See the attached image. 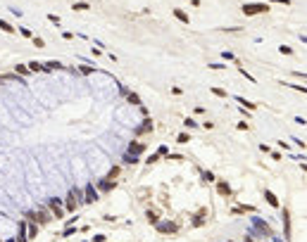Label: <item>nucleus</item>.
Instances as JSON below:
<instances>
[{
  "label": "nucleus",
  "instance_id": "nucleus-1",
  "mask_svg": "<svg viewBox=\"0 0 307 242\" xmlns=\"http://www.w3.org/2000/svg\"><path fill=\"white\" fill-rule=\"evenodd\" d=\"M81 202H83V199H81V192H79V190H72V192H69V197H67V211H76Z\"/></svg>",
  "mask_w": 307,
  "mask_h": 242
},
{
  "label": "nucleus",
  "instance_id": "nucleus-2",
  "mask_svg": "<svg viewBox=\"0 0 307 242\" xmlns=\"http://www.w3.org/2000/svg\"><path fill=\"white\" fill-rule=\"evenodd\" d=\"M243 12L248 17H253V14H262V12H269L267 7V2H257V5H243Z\"/></svg>",
  "mask_w": 307,
  "mask_h": 242
},
{
  "label": "nucleus",
  "instance_id": "nucleus-3",
  "mask_svg": "<svg viewBox=\"0 0 307 242\" xmlns=\"http://www.w3.org/2000/svg\"><path fill=\"white\" fill-rule=\"evenodd\" d=\"M29 218H31L34 223H38V225H45L48 221H50V214H48L45 209H36L34 214H29Z\"/></svg>",
  "mask_w": 307,
  "mask_h": 242
},
{
  "label": "nucleus",
  "instance_id": "nucleus-4",
  "mask_svg": "<svg viewBox=\"0 0 307 242\" xmlns=\"http://www.w3.org/2000/svg\"><path fill=\"white\" fill-rule=\"evenodd\" d=\"M48 206H50V214H53L55 218H62V216H64V211H62V206H60L57 199H50V204H48Z\"/></svg>",
  "mask_w": 307,
  "mask_h": 242
},
{
  "label": "nucleus",
  "instance_id": "nucleus-5",
  "mask_svg": "<svg viewBox=\"0 0 307 242\" xmlns=\"http://www.w3.org/2000/svg\"><path fill=\"white\" fill-rule=\"evenodd\" d=\"M83 202H98V190H95V188H88V190H86Z\"/></svg>",
  "mask_w": 307,
  "mask_h": 242
},
{
  "label": "nucleus",
  "instance_id": "nucleus-6",
  "mask_svg": "<svg viewBox=\"0 0 307 242\" xmlns=\"http://www.w3.org/2000/svg\"><path fill=\"white\" fill-rule=\"evenodd\" d=\"M264 197H267V202H269L271 206H279V199H276V195H274V192H269V190H267V192H264Z\"/></svg>",
  "mask_w": 307,
  "mask_h": 242
},
{
  "label": "nucleus",
  "instance_id": "nucleus-7",
  "mask_svg": "<svg viewBox=\"0 0 307 242\" xmlns=\"http://www.w3.org/2000/svg\"><path fill=\"white\" fill-rule=\"evenodd\" d=\"M174 17L179 19V21H183V24H188V14H186V12H181V10H174Z\"/></svg>",
  "mask_w": 307,
  "mask_h": 242
},
{
  "label": "nucleus",
  "instance_id": "nucleus-8",
  "mask_svg": "<svg viewBox=\"0 0 307 242\" xmlns=\"http://www.w3.org/2000/svg\"><path fill=\"white\" fill-rule=\"evenodd\" d=\"M26 69H29V71H41V69H43V64H41V62H29Z\"/></svg>",
  "mask_w": 307,
  "mask_h": 242
},
{
  "label": "nucleus",
  "instance_id": "nucleus-9",
  "mask_svg": "<svg viewBox=\"0 0 307 242\" xmlns=\"http://www.w3.org/2000/svg\"><path fill=\"white\" fill-rule=\"evenodd\" d=\"M176 228H179L176 223H169V225H160V230H162V233H174Z\"/></svg>",
  "mask_w": 307,
  "mask_h": 242
},
{
  "label": "nucleus",
  "instance_id": "nucleus-10",
  "mask_svg": "<svg viewBox=\"0 0 307 242\" xmlns=\"http://www.w3.org/2000/svg\"><path fill=\"white\" fill-rule=\"evenodd\" d=\"M0 29H2L5 33H14V26H10L7 21H2V19H0Z\"/></svg>",
  "mask_w": 307,
  "mask_h": 242
},
{
  "label": "nucleus",
  "instance_id": "nucleus-11",
  "mask_svg": "<svg viewBox=\"0 0 307 242\" xmlns=\"http://www.w3.org/2000/svg\"><path fill=\"white\" fill-rule=\"evenodd\" d=\"M60 67H62V64L55 62V60H53V62H45V64H43V69H48V71H50V69H60Z\"/></svg>",
  "mask_w": 307,
  "mask_h": 242
},
{
  "label": "nucleus",
  "instance_id": "nucleus-12",
  "mask_svg": "<svg viewBox=\"0 0 307 242\" xmlns=\"http://www.w3.org/2000/svg\"><path fill=\"white\" fill-rule=\"evenodd\" d=\"M112 185H114V180L105 178V180H102V183H100V190H110V188H112Z\"/></svg>",
  "mask_w": 307,
  "mask_h": 242
},
{
  "label": "nucleus",
  "instance_id": "nucleus-13",
  "mask_svg": "<svg viewBox=\"0 0 307 242\" xmlns=\"http://www.w3.org/2000/svg\"><path fill=\"white\" fill-rule=\"evenodd\" d=\"M38 235V225L36 223H29V237H36Z\"/></svg>",
  "mask_w": 307,
  "mask_h": 242
},
{
  "label": "nucleus",
  "instance_id": "nucleus-14",
  "mask_svg": "<svg viewBox=\"0 0 307 242\" xmlns=\"http://www.w3.org/2000/svg\"><path fill=\"white\" fill-rule=\"evenodd\" d=\"M129 102H131V105H141V98H138L136 93H129Z\"/></svg>",
  "mask_w": 307,
  "mask_h": 242
},
{
  "label": "nucleus",
  "instance_id": "nucleus-15",
  "mask_svg": "<svg viewBox=\"0 0 307 242\" xmlns=\"http://www.w3.org/2000/svg\"><path fill=\"white\" fill-rule=\"evenodd\" d=\"M157 218H160L157 211H148V221H150V223H157Z\"/></svg>",
  "mask_w": 307,
  "mask_h": 242
},
{
  "label": "nucleus",
  "instance_id": "nucleus-16",
  "mask_svg": "<svg viewBox=\"0 0 307 242\" xmlns=\"http://www.w3.org/2000/svg\"><path fill=\"white\" fill-rule=\"evenodd\" d=\"M219 192H221V195H229V192H231V188H229L226 183H219Z\"/></svg>",
  "mask_w": 307,
  "mask_h": 242
},
{
  "label": "nucleus",
  "instance_id": "nucleus-17",
  "mask_svg": "<svg viewBox=\"0 0 307 242\" xmlns=\"http://www.w3.org/2000/svg\"><path fill=\"white\" fill-rule=\"evenodd\" d=\"M176 140H179L181 145H186V143H188V140H190V135H188V133H181L179 138H176Z\"/></svg>",
  "mask_w": 307,
  "mask_h": 242
},
{
  "label": "nucleus",
  "instance_id": "nucleus-18",
  "mask_svg": "<svg viewBox=\"0 0 307 242\" xmlns=\"http://www.w3.org/2000/svg\"><path fill=\"white\" fill-rule=\"evenodd\" d=\"M205 216H207V211H205V209H202V211H200V214H198V218H195V221H193V223H195V225H200V223H202V218H205Z\"/></svg>",
  "mask_w": 307,
  "mask_h": 242
},
{
  "label": "nucleus",
  "instance_id": "nucleus-19",
  "mask_svg": "<svg viewBox=\"0 0 307 242\" xmlns=\"http://www.w3.org/2000/svg\"><path fill=\"white\" fill-rule=\"evenodd\" d=\"M141 150H143V143H136V145L129 147V152H141Z\"/></svg>",
  "mask_w": 307,
  "mask_h": 242
},
{
  "label": "nucleus",
  "instance_id": "nucleus-20",
  "mask_svg": "<svg viewBox=\"0 0 307 242\" xmlns=\"http://www.w3.org/2000/svg\"><path fill=\"white\" fill-rule=\"evenodd\" d=\"M74 10H79V12H83V10H88V5H86V2H74Z\"/></svg>",
  "mask_w": 307,
  "mask_h": 242
},
{
  "label": "nucleus",
  "instance_id": "nucleus-21",
  "mask_svg": "<svg viewBox=\"0 0 307 242\" xmlns=\"http://www.w3.org/2000/svg\"><path fill=\"white\" fill-rule=\"evenodd\" d=\"M212 93H214L217 98H226V90H221V88H212Z\"/></svg>",
  "mask_w": 307,
  "mask_h": 242
},
{
  "label": "nucleus",
  "instance_id": "nucleus-22",
  "mask_svg": "<svg viewBox=\"0 0 307 242\" xmlns=\"http://www.w3.org/2000/svg\"><path fill=\"white\" fill-rule=\"evenodd\" d=\"M145 131H153V124L148 121V124H143V128H141V133H145Z\"/></svg>",
  "mask_w": 307,
  "mask_h": 242
},
{
  "label": "nucleus",
  "instance_id": "nucleus-23",
  "mask_svg": "<svg viewBox=\"0 0 307 242\" xmlns=\"http://www.w3.org/2000/svg\"><path fill=\"white\" fill-rule=\"evenodd\" d=\"M34 45H36V48H43L45 43H43V38H34Z\"/></svg>",
  "mask_w": 307,
  "mask_h": 242
},
{
  "label": "nucleus",
  "instance_id": "nucleus-24",
  "mask_svg": "<svg viewBox=\"0 0 307 242\" xmlns=\"http://www.w3.org/2000/svg\"><path fill=\"white\" fill-rule=\"evenodd\" d=\"M117 173H119V169H112V171H110V176H107V178H110V180H114V176H117Z\"/></svg>",
  "mask_w": 307,
  "mask_h": 242
},
{
  "label": "nucleus",
  "instance_id": "nucleus-25",
  "mask_svg": "<svg viewBox=\"0 0 307 242\" xmlns=\"http://www.w3.org/2000/svg\"><path fill=\"white\" fill-rule=\"evenodd\" d=\"M202 178H205V180H214V176H212L209 171H205V173H202Z\"/></svg>",
  "mask_w": 307,
  "mask_h": 242
},
{
  "label": "nucleus",
  "instance_id": "nucleus-26",
  "mask_svg": "<svg viewBox=\"0 0 307 242\" xmlns=\"http://www.w3.org/2000/svg\"><path fill=\"white\" fill-rule=\"evenodd\" d=\"M48 19H50L53 24H60V17H55V14H48Z\"/></svg>",
  "mask_w": 307,
  "mask_h": 242
}]
</instances>
